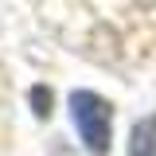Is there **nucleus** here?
<instances>
[{"label":"nucleus","mask_w":156,"mask_h":156,"mask_svg":"<svg viewBox=\"0 0 156 156\" xmlns=\"http://www.w3.org/2000/svg\"><path fill=\"white\" fill-rule=\"evenodd\" d=\"M35 113L47 117V90H35Z\"/></svg>","instance_id":"3"},{"label":"nucleus","mask_w":156,"mask_h":156,"mask_svg":"<svg viewBox=\"0 0 156 156\" xmlns=\"http://www.w3.org/2000/svg\"><path fill=\"white\" fill-rule=\"evenodd\" d=\"M129 156H156V113L133 125V136H129Z\"/></svg>","instance_id":"2"},{"label":"nucleus","mask_w":156,"mask_h":156,"mask_svg":"<svg viewBox=\"0 0 156 156\" xmlns=\"http://www.w3.org/2000/svg\"><path fill=\"white\" fill-rule=\"evenodd\" d=\"M70 113H74V125L82 133V140H86V148L101 156L109 148V133H113V109H109V101L98 98L94 90H74L70 94Z\"/></svg>","instance_id":"1"}]
</instances>
